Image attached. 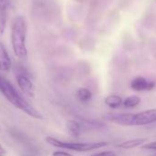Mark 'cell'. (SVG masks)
Listing matches in <instances>:
<instances>
[{
	"instance_id": "cell-5",
	"label": "cell",
	"mask_w": 156,
	"mask_h": 156,
	"mask_svg": "<svg viewBox=\"0 0 156 156\" xmlns=\"http://www.w3.org/2000/svg\"><path fill=\"white\" fill-rule=\"evenodd\" d=\"M16 82L18 84V87H20V91L29 98H34L35 97V88L34 85L30 79V77L23 74L19 73L16 75Z\"/></svg>"
},
{
	"instance_id": "cell-7",
	"label": "cell",
	"mask_w": 156,
	"mask_h": 156,
	"mask_svg": "<svg viewBox=\"0 0 156 156\" xmlns=\"http://www.w3.org/2000/svg\"><path fill=\"white\" fill-rule=\"evenodd\" d=\"M12 67V62L5 45L0 41V71L9 72Z\"/></svg>"
},
{
	"instance_id": "cell-1",
	"label": "cell",
	"mask_w": 156,
	"mask_h": 156,
	"mask_svg": "<svg viewBox=\"0 0 156 156\" xmlns=\"http://www.w3.org/2000/svg\"><path fill=\"white\" fill-rule=\"evenodd\" d=\"M0 93H1L5 98L12 104L15 108L21 110L28 116L36 119H42V114L36 109L32 105H30L15 88V87L4 76L0 75Z\"/></svg>"
},
{
	"instance_id": "cell-14",
	"label": "cell",
	"mask_w": 156,
	"mask_h": 156,
	"mask_svg": "<svg viewBox=\"0 0 156 156\" xmlns=\"http://www.w3.org/2000/svg\"><path fill=\"white\" fill-rule=\"evenodd\" d=\"M91 156H117L116 152L112 151H100L98 153H95Z\"/></svg>"
},
{
	"instance_id": "cell-9",
	"label": "cell",
	"mask_w": 156,
	"mask_h": 156,
	"mask_svg": "<svg viewBox=\"0 0 156 156\" xmlns=\"http://www.w3.org/2000/svg\"><path fill=\"white\" fill-rule=\"evenodd\" d=\"M8 20V9L6 4L0 8V38H2L7 28Z\"/></svg>"
},
{
	"instance_id": "cell-2",
	"label": "cell",
	"mask_w": 156,
	"mask_h": 156,
	"mask_svg": "<svg viewBox=\"0 0 156 156\" xmlns=\"http://www.w3.org/2000/svg\"><path fill=\"white\" fill-rule=\"evenodd\" d=\"M11 45L15 56L20 60L28 58L27 48V21L23 16L14 18L11 24Z\"/></svg>"
},
{
	"instance_id": "cell-13",
	"label": "cell",
	"mask_w": 156,
	"mask_h": 156,
	"mask_svg": "<svg viewBox=\"0 0 156 156\" xmlns=\"http://www.w3.org/2000/svg\"><path fill=\"white\" fill-rule=\"evenodd\" d=\"M140 103V98L138 96H129L123 100V105L125 108H133Z\"/></svg>"
},
{
	"instance_id": "cell-3",
	"label": "cell",
	"mask_w": 156,
	"mask_h": 156,
	"mask_svg": "<svg viewBox=\"0 0 156 156\" xmlns=\"http://www.w3.org/2000/svg\"><path fill=\"white\" fill-rule=\"evenodd\" d=\"M105 119L122 126H144L156 122V108L147 109L138 113L108 114Z\"/></svg>"
},
{
	"instance_id": "cell-11",
	"label": "cell",
	"mask_w": 156,
	"mask_h": 156,
	"mask_svg": "<svg viewBox=\"0 0 156 156\" xmlns=\"http://www.w3.org/2000/svg\"><path fill=\"white\" fill-rule=\"evenodd\" d=\"M66 127L69 130V132L71 133V135H73L75 138H78L81 134V125L78 121L75 120H69L67 121Z\"/></svg>"
},
{
	"instance_id": "cell-18",
	"label": "cell",
	"mask_w": 156,
	"mask_h": 156,
	"mask_svg": "<svg viewBox=\"0 0 156 156\" xmlns=\"http://www.w3.org/2000/svg\"><path fill=\"white\" fill-rule=\"evenodd\" d=\"M4 1H5V0H0V8H1V7L5 4V2H4Z\"/></svg>"
},
{
	"instance_id": "cell-6",
	"label": "cell",
	"mask_w": 156,
	"mask_h": 156,
	"mask_svg": "<svg viewBox=\"0 0 156 156\" xmlns=\"http://www.w3.org/2000/svg\"><path fill=\"white\" fill-rule=\"evenodd\" d=\"M155 87L154 82H150L147 79H145L144 77L139 76L136 77L135 79H133L130 83V87L134 91H149L152 90Z\"/></svg>"
},
{
	"instance_id": "cell-10",
	"label": "cell",
	"mask_w": 156,
	"mask_h": 156,
	"mask_svg": "<svg viewBox=\"0 0 156 156\" xmlns=\"http://www.w3.org/2000/svg\"><path fill=\"white\" fill-rule=\"evenodd\" d=\"M104 101H105V104L111 108H117L121 104H123V100H122L121 97H119L118 95H110V96L107 97Z\"/></svg>"
},
{
	"instance_id": "cell-16",
	"label": "cell",
	"mask_w": 156,
	"mask_h": 156,
	"mask_svg": "<svg viewBox=\"0 0 156 156\" xmlns=\"http://www.w3.org/2000/svg\"><path fill=\"white\" fill-rule=\"evenodd\" d=\"M52 156H73V155L71 153H69V152H66V151H54L52 153Z\"/></svg>"
},
{
	"instance_id": "cell-12",
	"label": "cell",
	"mask_w": 156,
	"mask_h": 156,
	"mask_svg": "<svg viewBox=\"0 0 156 156\" xmlns=\"http://www.w3.org/2000/svg\"><path fill=\"white\" fill-rule=\"evenodd\" d=\"M76 98L81 102H88L92 98V92L87 88H80L76 92Z\"/></svg>"
},
{
	"instance_id": "cell-4",
	"label": "cell",
	"mask_w": 156,
	"mask_h": 156,
	"mask_svg": "<svg viewBox=\"0 0 156 156\" xmlns=\"http://www.w3.org/2000/svg\"><path fill=\"white\" fill-rule=\"evenodd\" d=\"M45 140L51 144L53 147L65 149V150H71L74 151H90L94 150H98L100 148H103L107 146L108 143L107 141H98V142H66L60 140L58 139H55L53 137L48 136L46 137Z\"/></svg>"
},
{
	"instance_id": "cell-15",
	"label": "cell",
	"mask_w": 156,
	"mask_h": 156,
	"mask_svg": "<svg viewBox=\"0 0 156 156\" xmlns=\"http://www.w3.org/2000/svg\"><path fill=\"white\" fill-rule=\"evenodd\" d=\"M141 148L144 149V150H153V151H156V141H151V142L144 143L143 145H141Z\"/></svg>"
},
{
	"instance_id": "cell-17",
	"label": "cell",
	"mask_w": 156,
	"mask_h": 156,
	"mask_svg": "<svg viewBox=\"0 0 156 156\" xmlns=\"http://www.w3.org/2000/svg\"><path fill=\"white\" fill-rule=\"evenodd\" d=\"M5 152H6L5 149L3 148V146L1 145V143H0V154H2V153H5Z\"/></svg>"
},
{
	"instance_id": "cell-8",
	"label": "cell",
	"mask_w": 156,
	"mask_h": 156,
	"mask_svg": "<svg viewBox=\"0 0 156 156\" xmlns=\"http://www.w3.org/2000/svg\"><path fill=\"white\" fill-rule=\"evenodd\" d=\"M148 140L147 138H140V139H134V140H128L126 141H123L118 145L119 148L120 149H133L139 146L143 145L146 141Z\"/></svg>"
}]
</instances>
